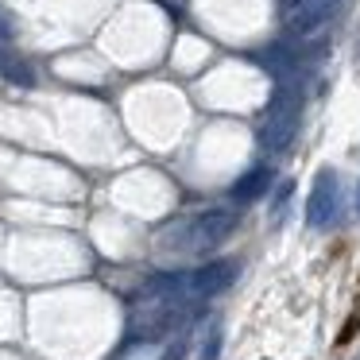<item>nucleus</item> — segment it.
<instances>
[{
	"label": "nucleus",
	"mask_w": 360,
	"mask_h": 360,
	"mask_svg": "<svg viewBox=\"0 0 360 360\" xmlns=\"http://www.w3.org/2000/svg\"><path fill=\"white\" fill-rule=\"evenodd\" d=\"M233 279H236V264H233V259H213V264H205V267H198V271L182 275V295L210 298V295H221Z\"/></svg>",
	"instance_id": "2"
},
{
	"label": "nucleus",
	"mask_w": 360,
	"mask_h": 360,
	"mask_svg": "<svg viewBox=\"0 0 360 360\" xmlns=\"http://www.w3.org/2000/svg\"><path fill=\"white\" fill-rule=\"evenodd\" d=\"M0 78L12 82V86H32L35 82L32 66H27L24 58L12 51V43H4V39H0Z\"/></svg>",
	"instance_id": "7"
},
{
	"label": "nucleus",
	"mask_w": 360,
	"mask_h": 360,
	"mask_svg": "<svg viewBox=\"0 0 360 360\" xmlns=\"http://www.w3.org/2000/svg\"><path fill=\"white\" fill-rule=\"evenodd\" d=\"M236 229V213L233 210H205V213H198L194 221H190V244L194 248H217V244H225L229 240V233Z\"/></svg>",
	"instance_id": "3"
},
{
	"label": "nucleus",
	"mask_w": 360,
	"mask_h": 360,
	"mask_svg": "<svg viewBox=\"0 0 360 360\" xmlns=\"http://www.w3.org/2000/svg\"><path fill=\"white\" fill-rule=\"evenodd\" d=\"M267 186H271V171H267V167H252V171H244L240 179L233 182L229 194H233V202H256Z\"/></svg>",
	"instance_id": "6"
},
{
	"label": "nucleus",
	"mask_w": 360,
	"mask_h": 360,
	"mask_svg": "<svg viewBox=\"0 0 360 360\" xmlns=\"http://www.w3.org/2000/svg\"><path fill=\"white\" fill-rule=\"evenodd\" d=\"M0 39L12 43V27H8V20H4V16H0Z\"/></svg>",
	"instance_id": "9"
},
{
	"label": "nucleus",
	"mask_w": 360,
	"mask_h": 360,
	"mask_svg": "<svg viewBox=\"0 0 360 360\" xmlns=\"http://www.w3.org/2000/svg\"><path fill=\"white\" fill-rule=\"evenodd\" d=\"M221 337H225V333H221V326H217V321H210V333H205V341H202V356H198V360H217L221 356Z\"/></svg>",
	"instance_id": "8"
},
{
	"label": "nucleus",
	"mask_w": 360,
	"mask_h": 360,
	"mask_svg": "<svg viewBox=\"0 0 360 360\" xmlns=\"http://www.w3.org/2000/svg\"><path fill=\"white\" fill-rule=\"evenodd\" d=\"M298 112H302V101H298L295 89L279 86L267 105L264 120H259V143H264L271 155H283V151L295 143V132H298Z\"/></svg>",
	"instance_id": "1"
},
{
	"label": "nucleus",
	"mask_w": 360,
	"mask_h": 360,
	"mask_svg": "<svg viewBox=\"0 0 360 360\" xmlns=\"http://www.w3.org/2000/svg\"><path fill=\"white\" fill-rule=\"evenodd\" d=\"M341 0H287V27L295 35H310L337 12Z\"/></svg>",
	"instance_id": "5"
},
{
	"label": "nucleus",
	"mask_w": 360,
	"mask_h": 360,
	"mask_svg": "<svg viewBox=\"0 0 360 360\" xmlns=\"http://www.w3.org/2000/svg\"><path fill=\"white\" fill-rule=\"evenodd\" d=\"M333 217H337V174L318 171L310 202H306V221H310V229H326L333 225Z\"/></svg>",
	"instance_id": "4"
}]
</instances>
